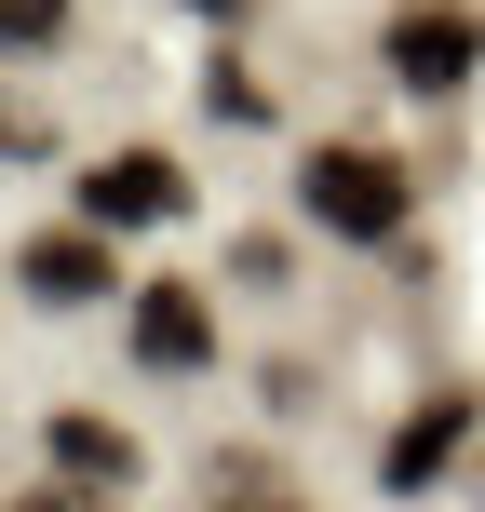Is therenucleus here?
I'll return each instance as SVG.
<instances>
[{
    "instance_id": "423d86ee",
    "label": "nucleus",
    "mask_w": 485,
    "mask_h": 512,
    "mask_svg": "<svg viewBox=\"0 0 485 512\" xmlns=\"http://www.w3.org/2000/svg\"><path fill=\"white\" fill-rule=\"evenodd\" d=\"M459 432H472V405H459V391H445V405H418V418H405V445H391V499H418V486H432V472L459 459Z\"/></svg>"
},
{
    "instance_id": "7ed1b4c3",
    "label": "nucleus",
    "mask_w": 485,
    "mask_h": 512,
    "mask_svg": "<svg viewBox=\"0 0 485 512\" xmlns=\"http://www.w3.org/2000/svg\"><path fill=\"white\" fill-rule=\"evenodd\" d=\"M135 364H162V378H203V364H216L203 283H135Z\"/></svg>"
},
{
    "instance_id": "1a4fd4ad",
    "label": "nucleus",
    "mask_w": 485,
    "mask_h": 512,
    "mask_svg": "<svg viewBox=\"0 0 485 512\" xmlns=\"http://www.w3.org/2000/svg\"><path fill=\"white\" fill-rule=\"evenodd\" d=\"M68 27V0H0V54H27V41H54Z\"/></svg>"
},
{
    "instance_id": "f257e3e1",
    "label": "nucleus",
    "mask_w": 485,
    "mask_h": 512,
    "mask_svg": "<svg viewBox=\"0 0 485 512\" xmlns=\"http://www.w3.org/2000/svg\"><path fill=\"white\" fill-rule=\"evenodd\" d=\"M297 203H310V230H337V243H391L418 216V176L391 149H310L297 162Z\"/></svg>"
},
{
    "instance_id": "f8f14e48",
    "label": "nucleus",
    "mask_w": 485,
    "mask_h": 512,
    "mask_svg": "<svg viewBox=\"0 0 485 512\" xmlns=\"http://www.w3.org/2000/svg\"><path fill=\"white\" fill-rule=\"evenodd\" d=\"M203 14H243V0H203Z\"/></svg>"
},
{
    "instance_id": "20e7f679",
    "label": "nucleus",
    "mask_w": 485,
    "mask_h": 512,
    "mask_svg": "<svg viewBox=\"0 0 485 512\" xmlns=\"http://www.w3.org/2000/svg\"><path fill=\"white\" fill-rule=\"evenodd\" d=\"M189 203V176L162 149H108L95 176H81V216H95V230H149V216H176Z\"/></svg>"
},
{
    "instance_id": "9d476101",
    "label": "nucleus",
    "mask_w": 485,
    "mask_h": 512,
    "mask_svg": "<svg viewBox=\"0 0 485 512\" xmlns=\"http://www.w3.org/2000/svg\"><path fill=\"white\" fill-rule=\"evenodd\" d=\"M14 512H95V486H68V472H54V486H27Z\"/></svg>"
},
{
    "instance_id": "39448f33",
    "label": "nucleus",
    "mask_w": 485,
    "mask_h": 512,
    "mask_svg": "<svg viewBox=\"0 0 485 512\" xmlns=\"http://www.w3.org/2000/svg\"><path fill=\"white\" fill-rule=\"evenodd\" d=\"M14 283H27L41 310H81V297H108V283H122V256H108L95 230H41V243L14 256Z\"/></svg>"
},
{
    "instance_id": "0eeeda50",
    "label": "nucleus",
    "mask_w": 485,
    "mask_h": 512,
    "mask_svg": "<svg viewBox=\"0 0 485 512\" xmlns=\"http://www.w3.org/2000/svg\"><path fill=\"white\" fill-rule=\"evenodd\" d=\"M54 472H68V486H135V432H108V418H54Z\"/></svg>"
},
{
    "instance_id": "9b49d317",
    "label": "nucleus",
    "mask_w": 485,
    "mask_h": 512,
    "mask_svg": "<svg viewBox=\"0 0 485 512\" xmlns=\"http://www.w3.org/2000/svg\"><path fill=\"white\" fill-rule=\"evenodd\" d=\"M230 512H297V499H270V486H243V499H230Z\"/></svg>"
},
{
    "instance_id": "6e6552de",
    "label": "nucleus",
    "mask_w": 485,
    "mask_h": 512,
    "mask_svg": "<svg viewBox=\"0 0 485 512\" xmlns=\"http://www.w3.org/2000/svg\"><path fill=\"white\" fill-rule=\"evenodd\" d=\"M203 108H216V122H270V81H243L230 54H216V68H203Z\"/></svg>"
},
{
    "instance_id": "f03ea898",
    "label": "nucleus",
    "mask_w": 485,
    "mask_h": 512,
    "mask_svg": "<svg viewBox=\"0 0 485 512\" xmlns=\"http://www.w3.org/2000/svg\"><path fill=\"white\" fill-rule=\"evenodd\" d=\"M378 54H391V81L445 95V81H472V68H485V14H472V0H405Z\"/></svg>"
}]
</instances>
